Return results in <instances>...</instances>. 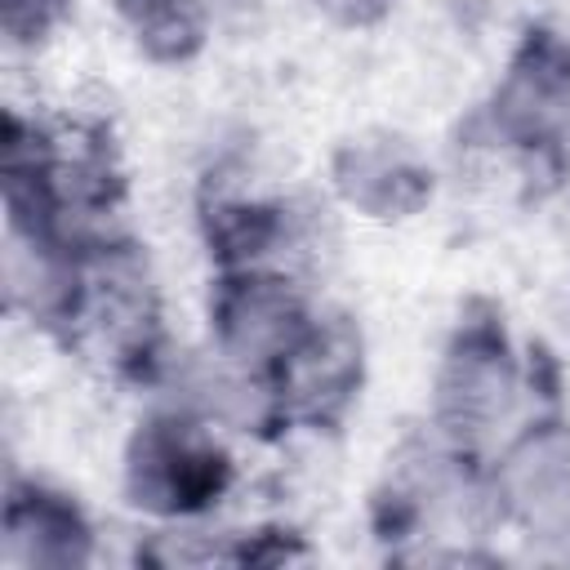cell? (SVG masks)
Listing matches in <instances>:
<instances>
[{
    "label": "cell",
    "instance_id": "obj_10",
    "mask_svg": "<svg viewBox=\"0 0 570 570\" xmlns=\"http://www.w3.org/2000/svg\"><path fill=\"white\" fill-rule=\"evenodd\" d=\"M316 4H325L334 18H347V22H365L387 9V0H316Z\"/></svg>",
    "mask_w": 570,
    "mask_h": 570
},
{
    "label": "cell",
    "instance_id": "obj_5",
    "mask_svg": "<svg viewBox=\"0 0 570 570\" xmlns=\"http://www.w3.org/2000/svg\"><path fill=\"white\" fill-rule=\"evenodd\" d=\"M4 530H9V561H22V566H76V561H85V521L58 494L13 490Z\"/></svg>",
    "mask_w": 570,
    "mask_h": 570
},
{
    "label": "cell",
    "instance_id": "obj_3",
    "mask_svg": "<svg viewBox=\"0 0 570 570\" xmlns=\"http://www.w3.org/2000/svg\"><path fill=\"white\" fill-rule=\"evenodd\" d=\"M218 325H223L227 347L245 361L249 356H285L307 334L298 298L281 281H267V276H254V281H240L236 289H227L218 303Z\"/></svg>",
    "mask_w": 570,
    "mask_h": 570
},
{
    "label": "cell",
    "instance_id": "obj_9",
    "mask_svg": "<svg viewBox=\"0 0 570 570\" xmlns=\"http://www.w3.org/2000/svg\"><path fill=\"white\" fill-rule=\"evenodd\" d=\"M58 0H4V27L13 36H36Z\"/></svg>",
    "mask_w": 570,
    "mask_h": 570
},
{
    "label": "cell",
    "instance_id": "obj_2",
    "mask_svg": "<svg viewBox=\"0 0 570 570\" xmlns=\"http://www.w3.org/2000/svg\"><path fill=\"white\" fill-rule=\"evenodd\" d=\"M508 392H512V370H508L503 338L494 330L468 325L441 374L445 419L454 423V432H481L494 414H503Z\"/></svg>",
    "mask_w": 570,
    "mask_h": 570
},
{
    "label": "cell",
    "instance_id": "obj_1",
    "mask_svg": "<svg viewBox=\"0 0 570 570\" xmlns=\"http://www.w3.org/2000/svg\"><path fill=\"white\" fill-rule=\"evenodd\" d=\"M227 481V463L214 445H205L183 423H151L129 459L134 503L160 512H191L209 503Z\"/></svg>",
    "mask_w": 570,
    "mask_h": 570
},
{
    "label": "cell",
    "instance_id": "obj_6",
    "mask_svg": "<svg viewBox=\"0 0 570 570\" xmlns=\"http://www.w3.org/2000/svg\"><path fill=\"white\" fill-rule=\"evenodd\" d=\"M343 191L352 200H361L365 209H374L379 218L410 209L423 196V169L410 165V156L396 142H379V147H352L343 160Z\"/></svg>",
    "mask_w": 570,
    "mask_h": 570
},
{
    "label": "cell",
    "instance_id": "obj_7",
    "mask_svg": "<svg viewBox=\"0 0 570 570\" xmlns=\"http://www.w3.org/2000/svg\"><path fill=\"white\" fill-rule=\"evenodd\" d=\"M525 468V481L517 485L521 503L534 521H548L552 512H570V441L566 436H534L517 454Z\"/></svg>",
    "mask_w": 570,
    "mask_h": 570
},
{
    "label": "cell",
    "instance_id": "obj_4",
    "mask_svg": "<svg viewBox=\"0 0 570 570\" xmlns=\"http://www.w3.org/2000/svg\"><path fill=\"white\" fill-rule=\"evenodd\" d=\"M503 120L517 134H552L570 120V53L552 40H530L503 85Z\"/></svg>",
    "mask_w": 570,
    "mask_h": 570
},
{
    "label": "cell",
    "instance_id": "obj_8",
    "mask_svg": "<svg viewBox=\"0 0 570 570\" xmlns=\"http://www.w3.org/2000/svg\"><path fill=\"white\" fill-rule=\"evenodd\" d=\"M138 40L160 58H183L200 45V4L196 0H120Z\"/></svg>",
    "mask_w": 570,
    "mask_h": 570
}]
</instances>
